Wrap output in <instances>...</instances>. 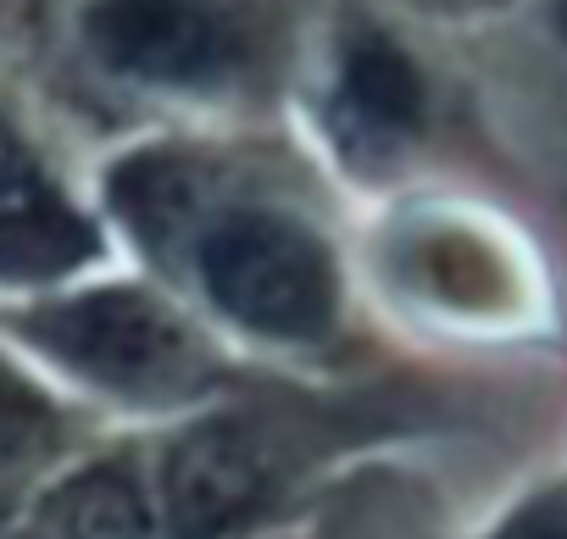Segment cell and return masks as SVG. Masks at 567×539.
<instances>
[{
	"label": "cell",
	"mask_w": 567,
	"mask_h": 539,
	"mask_svg": "<svg viewBox=\"0 0 567 539\" xmlns=\"http://www.w3.org/2000/svg\"><path fill=\"white\" fill-rule=\"evenodd\" d=\"M284 0H79V45L123 84L217 101L278 56Z\"/></svg>",
	"instance_id": "6da1fadb"
},
{
	"label": "cell",
	"mask_w": 567,
	"mask_h": 539,
	"mask_svg": "<svg viewBox=\"0 0 567 539\" xmlns=\"http://www.w3.org/2000/svg\"><path fill=\"white\" fill-rule=\"evenodd\" d=\"M195 267L212 307L261 340L307 345L334 329V256L318 239V228H307L290 211L228 206L200 234Z\"/></svg>",
	"instance_id": "7a4b0ae2"
},
{
	"label": "cell",
	"mask_w": 567,
	"mask_h": 539,
	"mask_svg": "<svg viewBox=\"0 0 567 539\" xmlns=\"http://www.w3.org/2000/svg\"><path fill=\"white\" fill-rule=\"evenodd\" d=\"M23 334L73 379L140 406H162L206 384L200 340L145 290H90L40 307Z\"/></svg>",
	"instance_id": "3957f363"
},
{
	"label": "cell",
	"mask_w": 567,
	"mask_h": 539,
	"mask_svg": "<svg viewBox=\"0 0 567 539\" xmlns=\"http://www.w3.org/2000/svg\"><path fill=\"white\" fill-rule=\"evenodd\" d=\"M284 489L272 439L250 423H200L167 456V522L178 539H228Z\"/></svg>",
	"instance_id": "277c9868"
},
{
	"label": "cell",
	"mask_w": 567,
	"mask_h": 539,
	"mask_svg": "<svg viewBox=\"0 0 567 539\" xmlns=\"http://www.w3.org/2000/svg\"><path fill=\"white\" fill-rule=\"evenodd\" d=\"M429 117V84L412 51L373 18H346L329 62V128L373 156L406 145Z\"/></svg>",
	"instance_id": "5b68a950"
},
{
	"label": "cell",
	"mask_w": 567,
	"mask_h": 539,
	"mask_svg": "<svg viewBox=\"0 0 567 539\" xmlns=\"http://www.w3.org/2000/svg\"><path fill=\"white\" fill-rule=\"evenodd\" d=\"M29 539H151V517L123 467H90L34 511Z\"/></svg>",
	"instance_id": "8992f818"
},
{
	"label": "cell",
	"mask_w": 567,
	"mask_h": 539,
	"mask_svg": "<svg viewBox=\"0 0 567 539\" xmlns=\"http://www.w3.org/2000/svg\"><path fill=\"white\" fill-rule=\"evenodd\" d=\"M90 250H95L90 228L56 200H29L12 217H0V273H23V279L68 273Z\"/></svg>",
	"instance_id": "52a82bcc"
},
{
	"label": "cell",
	"mask_w": 567,
	"mask_h": 539,
	"mask_svg": "<svg viewBox=\"0 0 567 539\" xmlns=\"http://www.w3.org/2000/svg\"><path fill=\"white\" fill-rule=\"evenodd\" d=\"M45 445H51V412H45V401L18 373L0 367V473L29 467Z\"/></svg>",
	"instance_id": "ba28073f"
},
{
	"label": "cell",
	"mask_w": 567,
	"mask_h": 539,
	"mask_svg": "<svg viewBox=\"0 0 567 539\" xmlns=\"http://www.w3.org/2000/svg\"><path fill=\"white\" fill-rule=\"evenodd\" d=\"M495 539H567V495H545L523 506Z\"/></svg>",
	"instance_id": "9c48e42d"
}]
</instances>
